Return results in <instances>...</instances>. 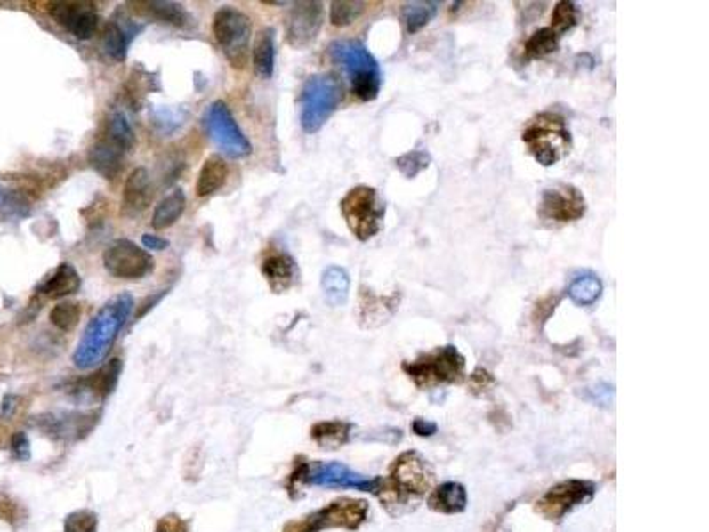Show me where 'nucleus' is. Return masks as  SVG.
<instances>
[{"mask_svg": "<svg viewBox=\"0 0 709 532\" xmlns=\"http://www.w3.org/2000/svg\"><path fill=\"white\" fill-rule=\"evenodd\" d=\"M185 208H187V197H185L183 190L171 192L155 208L153 221H151L153 228L157 231H162V230H167V228L174 226L180 221V217L183 215Z\"/></svg>", "mask_w": 709, "mask_h": 532, "instance_id": "obj_28", "label": "nucleus"}, {"mask_svg": "<svg viewBox=\"0 0 709 532\" xmlns=\"http://www.w3.org/2000/svg\"><path fill=\"white\" fill-rule=\"evenodd\" d=\"M228 174H230V167L222 157L214 155V157L206 158L201 167L197 185H196L197 196L199 197L214 196L217 190H221L224 187Z\"/></svg>", "mask_w": 709, "mask_h": 532, "instance_id": "obj_24", "label": "nucleus"}, {"mask_svg": "<svg viewBox=\"0 0 709 532\" xmlns=\"http://www.w3.org/2000/svg\"><path fill=\"white\" fill-rule=\"evenodd\" d=\"M341 214L350 231L360 240L367 242L382 230L385 217V205L380 194L366 185L351 189L341 201Z\"/></svg>", "mask_w": 709, "mask_h": 532, "instance_id": "obj_6", "label": "nucleus"}, {"mask_svg": "<svg viewBox=\"0 0 709 532\" xmlns=\"http://www.w3.org/2000/svg\"><path fill=\"white\" fill-rule=\"evenodd\" d=\"M96 529H98V517L87 510L68 515L64 522V532H96Z\"/></svg>", "mask_w": 709, "mask_h": 532, "instance_id": "obj_41", "label": "nucleus"}, {"mask_svg": "<svg viewBox=\"0 0 709 532\" xmlns=\"http://www.w3.org/2000/svg\"><path fill=\"white\" fill-rule=\"evenodd\" d=\"M596 483L568 480L552 487L536 504V512L546 520L559 522L575 508L589 503L596 494Z\"/></svg>", "mask_w": 709, "mask_h": 532, "instance_id": "obj_12", "label": "nucleus"}, {"mask_svg": "<svg viewBox=\"0 0 709 532\" xmlns=\"http://www.w3.org/2000/svg\"><path fill=\"white\" fill-rule=\"evenodd\" d=\"M440 2H408L403 7V21L407 25V30L410 34L419 32L423 27H426L439 12Z\"/></svg>", "mask_w": 709, "mask_h": 532, "instance_id": "obj_33", "label": "nucleus"}, {"mask_svg": "<svg viewBox=\"0 0 709 532\" xmlns=\"http://www.w3.org/2000/svg\"><path fill=\"white\" fill-rule=\"evenodd\" d=\"M142 246H144V249H149V251H165L169 247V240H165L158 235H144Z\"/></svg>", "mask_w": 709, "mask_h": 532, "instance_id": "obj_44", "label": "nucleus"}, {"mask_svg": "<svg viewBox=\"0 0 709 532\" xmlns=\"http://www.w3.org/2000/svg\"><path fill=\"white\" fill-rule=\"evenodd\" d=\"M403 369L419 387L460 383L465 376V357L456 346H442L414 362H405Z\"/></svg>", "mask_w": 709, "mask_h": 532, "instance_id": "obj_7", "label": "nucleus"}, {"mask_svg": "<svg viewBox=\"0 0 709 532\" xmlns=\"http://www.w3.org/2000/svg\"><path fill=\"white\" fill-rule=\"evenodd\" d=\"M323 25L321 2H296L286 21V39L294 48L310 44Z\"/></svg>", "mask_w": 709, "mask_h": 532, "instance_id": "obj_15", "label": "nucleus"}, {"mask_svg": "<svg viewBox=\"0 0 709 532\" xmlns=\"http://www.w3.org/2000/svg\"><path fill=\"white\" fill-rule=\"evenodd\" d=\"M105 270L125 280H139L155 270L153 256L130 240L114 242L103 254Z\"/></svg>", "mask_w": 709, "mask_h": 532, "instance_id": "obj_13", "label": "nucleus"}, {"mask_svg": "<svg viewBox=\"0 0 709 532\" xmlns=\"http://www.w3.org/2000/svg\"><path fill=\"white\" fill-rule=\"evenodd\" d=\"M291 480L296 485H312L323 488H353L371 494L376 492L380 481V478H366L337 462L302 463L291 474Z\"/></svg>", "mask_w": 709, "mask_h": 532, "instance_id": "obj_9", "label": "nucleus"}, {"mask_svg": "<svg viewBox=\"0 0 709 532\" xmlns=\"http://www.w3.org/2000/svg\"><path fill=\"white\" fill-rule=\"evenodd\" d=\"M80 275L71 263H60L37 287L48 298H64L80 289Z\"/></svg>", "mask_w": 709, "mask_h": 532, "instance_id": "obj_22", "label": "nucleus"}, {"mask_svg": "<svg viewBox=\"0 0 709 532\" xmlns=\"http://www.w3.org/2000/svg\"><path fill=\"white\" fill-rule=\"evenodd\" d=\"M430 155L426 151H412L396 160V167L407 176V178H415L421 171H424L430 165Z\"/></svg>", "mask_w": 709, "mask_h": 532, "instance_id": "obj_40", "label": "nucleus"}, {"mask_svg": "<svg viewBox=\"0 0 709 532\" xmlns=\"http://www.w3.org/2000/svg\"><path fill=\"white\" fill-rule=\"evenodd\" d=\"M254 69L261 78H271L275 69V30L262 28L257 34L254 52H252Z\"/></svg>", "mask_w": 709, "mask_h": 532, "instance_id": "obj_27", "label": "nucleus"}, {"mask_svg": "<svg viewBox=\"0 0 709 532\" xmlns=\"http://www.w3.org/2000/svg\"><path fill=\"white\" fill-rule=\"evenodd\" d=\"M164 524H165V531L158 529L157 532H185V528L181 526V522H180V520H174V522H171V520H164Z\"/></svg>", "mask_w": 709, "mask_h": 532, "instance_id": "obj_47", "label": "nucleus"}, {"mask_svg": "<svg viewBox=\"0 0 709 532\" xmlns=\"http://www.w3.org/2000/svg\"><path fill=\"white\" fill-rule=\"evenodd\" d=\"M521 141L543 167L555 165L571 148V133L566 121L553 112H543L532 117L521 133Z\"/></svg>", "mask_w": 709, "mask_h": 532, "instance_id": "obj_4", "label": "nucleus"}, {"mask_svg": "<svg viewBox=\"0 0 709 532\" xmlns=\"http://www.w3.org/2000/svg\"><path fill=\"white\" fill-rule=\"evenodd\" d=\"M369 515V504L357 499H339L296 522H289L284 532H319L323 529H359Z\"/></svg>", "mask_w": 709, "mask_h": 532, "instance_id": "obj_8", "label": "nucleus"}, {"mask_svg": "<svg viewBox=\"0 0 709 532\" xmlns=\"http://www.w3.org/2000/svg\"><path fill=\"white\" fill-rule=\"evenodd\" d=\"M37 426L50 437L53 439H80L93 428V417L85 414H62L60 417L57 415H41L36 417Z\"/></svg>", "mask_w": 709, "mask_h": 532, "instance_id": "obj_18", "label": "nucleus"}, {"mask_svg": "<svg viewBox=\"0 0 709 532\" xmlns=\"http://www.w3.org/2000/svg\"><path fill=\"white\" fill-rule=\"evenodd\" d=\"M585 199L582 192L571 185H560L544 190L541 199V215L555 222H573L585 215Z\"/></svg>", "mask_w": 709, "mask_h": 532, "instance_id": "obj_16", "label": "nucleus"}, {"mask_svg": "<svg viewBox=\"0 0 709 532\" xmlns=\"http://www.w3.org/2000/svg\"><path fill=\"white\" fill-rule=\"evenodd\" d=\"M576 20H578V11H576L575 4L573 2H559L553 11V16H552V21H553L552 28L560 36V34L571 30L576 25Z\"/></svg>", "mask_w": 709, "mask_h": 532, "instance_id": "obj_39", "label": "nucleus"}, {"mask_svg": "<svg viewBox=\"0 0 709 532\" xmlns=\"http://www.w3.org/2000/svg\"><path fill=\"white\" fill-rule=\"evenodd\" d=\"M205 126L210 139L224 155L231 158H243L252 153V144L241 132L226 101L217 100L208 107L205 114Z\"/></svg>", "mask_w": 709, "mask_h": 532, "instance_id": "obj_11", "label": "nucleus"}, {"mask_svg": "<svg viewBox=\"0 0 709 532\" xmlns=\"http://www.w3.org/2000/svg\"><path fill=\"white\" fill-rule=\"evenodd\" d=\"M153 201V187L148 169L137 167L126 178L123 190V210L130 215L144 212Z\"/></svg>", "mask_w": 709, "mask_h": 532, "instance_id": "obj_19", "label": "nucleus"}, {"mask_svg": "<svg viewBox=\"0 0 709 532\" xmlns=\"http://www.w3.org/2000/svg\"><path fill=\"white\" fill-rule=\"evenodd\" d=\"M137 11L141 14H146L157 21L169 23L174 27H187L190 25L192 18L187 12V9L181 4L176 2H164V0H153V2H137Z\"/></svg>", "mask_w": 709, "mask_h": 532, "instance_id": "obj_25", "label": "nucleus"}, {"mask_svg": "<svg viewBox=\"0 0 709 532\" xmlns=\"http://www.w3.org/2000/svg\"><path fill=\"white\" fill-rule=\"evenodd\" d=\"M321 287L330 305H342L350 294V275L341 266H328L321 275Z\"/></svg>", "mask_w": 709, "mask_h": 532, "instance_id": "obj_29", "label": "nucleus"}, {"mask_svg": "<svg viewBox=\"0 0 709 532\" xmlns=\"http://www.w3.org/2000/svg\"><path fill=\"white\" fill-rule=\"evenodd\" d=\"M559 34L552 27H544L536 30L527 44H525V55L527 59H537L553 53L559 48Z\"/></svg>", "mask_w": 709, "mask_h": 532, "instance_id": "obj_35", "label": "nucleus"}, {"mask_svg": "<svg viewBox=\"0 0 709 532\" xmlns=\"http://www.w3.org/2000/svg\"><path fill=\"white\" fill-rule=\"evenodd\" d=\"M125 157L126 153L123 149H119L107 139H101L91 146L87 160L100 176H103L105 180H114L123 171Z\"/></svg>", "mask_w": 709, "mask_h": 532, "instance_id": "obj_21", "label": "nucleus"}, {"mask_svg": "<svg viewBox=\"0 0 709 532\" xmlns=\"http://www.w3.org/2000/svg\"><path fill=\"white\" fill-rule=\"evenodd\" d=\"M82 309L77 302H60L50 310V321L62 332L73 330L80 321Z\"/></svg>", "mask_w": 709, "mask_h": 532, "instance_id": "obj_36", "label": "nucleus"}, {"mask_svg": "<svg viewBox=\"0 0 709 532\" xmlns=\"http://www.w3.org/2000/svg\"><path fill=\"white\" fill-rule=\"evenodd\" d=\"M414 431L417 433V435H421V437H430V435H433V433H437V424L435 423H428V421H424V419H417L415 423H414Z\"/></svg>", "mask_w": 709, "mask_h": 532, "instance_id": "obj_45", "label": "nucleus"}, {"mask_svg": "<svg viewBox=\"0 0 709 532\" xmlns=\"http://www.w3.org/2000/svg\"><path fill=\"white\" fill-rule=\"evenodd\" d=\"M261 271L273 293L291 289L298 278V266L289 254L284 253L268 256L261 265Z\"/></svg>", "mask_w": 709, "mask_h": 532, "instance_id": "obj_20", "label": "nucleus"}, {"mask_svg": "<svg viewBox=\"0 0 709 532\" xmlns=\"http://www.w3.org/2000/svg\"><path fill=\"white\" fill-rule=\"evenodd\" d=\"M366 11V2H332L330 20L337 27L353 23Z\"/></svg>", "mask_w": 709, "mask_h": 532, "instance_id": "obj_37", "label": "nucleus"}, {"mask_svg": "<svg viewBox=\"0 0 709 532\" xmlns=\"http://www.w3.org/2000/svg\"><path fill=\"white\" fill-rule=\"evenodd\" d=\"M469 504V497H467V490L463 485L460 483H444L440 487H437L428 501V506L433 512L444 513V515H456L465 512Z\"/></svg>", "mask_w": 709, "mask_h": 532, "instance_id": "obj_23", "label": "nucleus"}, {"mask_svg": "<svg viewBox=\"0 0 709 532\" xmlns=\"http://www.w3.org/2000/svg\"><path fill=\"white\" fill-rule=\"evenodd\" d=\"M185 117H187L185 110L164 107V109H158L155 112V117H153L155 121L153 123H155V126H157V130L160 133L169 135V133H173L174 130H178L185 123Z\"/></svg>", "mask_w": 709, "mask_h": 532, "instance_id": "obj_38", "label": "nucleus"}, {"mask_svg": "<svg viewBox=\"0 0 709 532\" xmlns=\"http://www.w3.org/2000/svg\"><path fill=\"white\" fill-rule=\"evenodd\" d=\"M341 100V85L332 75L309 77L300 96V123L303 132H319L335 112Z\"/></svg>", "mask_w": 709, "mask_h": 532, "instance_id": "obj_5", "label": "nucleus"}, {"mask_svg": "<svg viewBox=\"0 0 709 532\" xmlns=\"http://www.w3.org/2000/svg\"><path fill=\"white\" fill-rule=\"evenodd\" d=\"M214 36L231 66L243 68L246 64L252 23L245 12L230 5L219 9L214 16Z\"/></svg>", "mask_w": 709, "mask_h": 532, "instance_id": "obj_10", "label": "nucleus"}, {"mask_svg": "<svg viewBox=\"0 0 709 532\" xmlns=\"http://www.w3.org/2000/svg\"><path fill=\"white\" fill-rule=\"evenodd\" d=\"M471 383H472L473 391L484 392V391H487V389L495 383V380H493V376H491L486 369H475L472 373V376H471Z\"/></svg>", "mask_w": 709, "mask_h": 532, "instance_id": "obj_43", "label": "nucleus"}, {"mask_svg": "<svg viewBox=\"0 0 709 532\" xmlns=\"http://www.w3.org/2000/svg\"><path fill=\"white\" fill-rule=\"evenodd\" d=\"M144 28V25H137L128 16L110 20L101 34V50L114 60L123 62L126 59L130 43L133 37Z\"/></svg>", "mask_w": 709, "mask_h": 532, "instance_id": "obj_17", "label": "nucleus"}, {"mask_svg": "<svg viewBox=\"0 0 709 532\" xmlns=\"http://www.w3.org/2000/svg\"><path fill=\"white\" fill-rule=\"evenodd\" d=\"M105 139H107L109 142H112L114 146H117L119 149H123L125 153H128V151L135 146V133H133V128H132L130 121L126 119V116H125L121 110H114V112L109 116Z\"/></svg>", "mask_w": 709, "mask_h": 532, "instance_id": "obj_32", "label": "nucleus"}, {"mask_svg": "<svg viewBox=\"0 0 709 532\" xmlns=\"http://www.w3.org/2000/svg\"><path fill=\"white\" fill-rule=\"evenodd\" d=\"M433 481L431 465L419 453L407 451L396 458L389 478H380L375 496L392 517H401L419 506L421 499L431 490Z\"/></svg>", "mask_w": 709, "mask_h": 532, "instance_id": "obj_1", "label": "nucleus"}, {"mask_svg": "<svg viewBox=\"0 0 709 532\" xmlns=\"http://www.w3.org/2000/svg\"><path fill=\"white\" fill-rule=\"evenodd\" d=\"M121 369H123V364H121L119 359L109 360V364H107L105 367H101L96 375H93V378L82 382L84 392L87 391V392H91L93 396L107 398V396L112 394V391L116 389L117 380H119V375H121Z\"/></svg>", "mask_w": 709, "mask_h": 532, "instance_id": "obj_31", "label": "nucleus"}, {"mask_svg": "<svg viewBox=\"0 0 709 532\" xmlns=\"http://www.w3.org/2000/svg\"><path fill=\"white\" fill-rule=\"evenodd\" d=\"M133 305L135 302L130 293H119L91 318L73 353L75 367L91 369L109 355L121 328L130 318Z\"/></svg>", "mask_w": 709, "mask_h": 532, "instance_id": "obj_2", "label": "nucleus"}, {"mask_svg": "<svg viewBox=\"0 0 709 532\" xmlns=\"http://www.w3.org/2000/svg\"><path fill=\"white\" fill-rule=\"evenodd\" d=\"M0 510H2V517L5 519V520H12V517H14V504H11V503H7V501H2L0 503Z\"/></svg>", "mask_w": 709, "mask_h": 532, "instance_id": "obj_46", "label": "nucleus"}, {"mask_svg": "<svg viewBox=\"0 0 709 532\" xmlns=\"http://www.w3.org/2000/svg\"><path fill=\"white\" fill-rule=\"evenodd\" d=\"M332 59L350 78L351 93L360 101L376 100L382 87V69L369 50L355 39H339L330 44Z\"/></svg>", "mask_w": 709, "mask_h": 532, "instance_id": "obj_3", "label": "nucleus"}, {"mask_svg": "<svg viewBox=\"0 0 709 532\" xmlns=\"http://www.w3.org/2000/svg\"><path fill=\"white\" fill-rule=\"evenodd\" d=\"M399 298L394 294L391 298L376 296L371 291H362L360 294V318L366 321L369 326L382 325L387 321L398 309Z\"/></svg>", "mask_w": 709, "mask_h": 532, "instance_id": "obj_26", "label": "nucleus"}, {"mask_svg": "<svg viewBox=\"0 0 709 532\" xmlns=\"http://www.w3.org/2000/svg\"><path fill=\"white\" fill-rule=\"evenodd\" d=\"M11 451L14 458L27 462L30 458V442L25 433H14L11 439Z\"/></svg>", "mask_w": 709, "mask_h": 532, "instance_id": "obj_42", "label": "nucleus"}, {"mask_svg": "<svg viewBox=\"0 0 709 532\" xmlns=\"http://www.w3.org/2000/svg\"><path fill=\"white\" fill-rule=\"evenodd\" d=\"M351 424L342 421H325L312 426L310 435L323 449H339L350 440Z\"/></svg>", "mask_w": 709, "mask_h": 532, "instance_id": "obj_30", "label": "nucleus"}, {"mask_svg": "<svg viewBox=\"0 0 709 532\" xmlns=\"http://www.w3.org/2000/svg\"><path fill=\"white\" fill-rule=\"evenodd\" d=\"M601 291H603V284L596 275H582V277L575 278L568 287L569 298L578 305L594 303L601 296Z\"/></svg>", "mask_w": 709, "mask_h": 532, "instance_id": "obj_34", "label": "nucleus"}, {"mask_svg": "<svg viewBox=\"0 0 709 532\" xmlns=\"http://www.w3.org/2000/svg\"><path fill=\"white\" fill-rule=\"evenodd\" d=\"M46 12L57 25H60L64 30H68L73 37L80 41L91 39L100 21L96 4L93 2H77V0L48 2Z\"/></svg>", "mask_w": 709, "mask_h": 532, "instance_id": "obj_14", "label": "nucleus"}]
</instances>
